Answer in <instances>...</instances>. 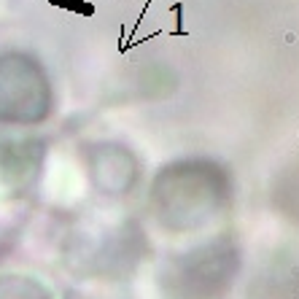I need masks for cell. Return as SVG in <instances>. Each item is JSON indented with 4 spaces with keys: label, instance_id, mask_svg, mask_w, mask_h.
<instances>
[{
    "label": "cell",
    "instance_id": "cell-1",
    "mask_svg": "<svg viewBox=\"0 0 299 299\" xmlns=\"http://www.w3.org/2000/svg\"><path fill=\"white\" fill-rule=\"evenodd\" d=\"M24 67H27V62H0V81H11V84H19V78H22V73H24ZM22 84H27V78L22 81ZM13 94H16V89H11ZM8 92L6 87H0V100L3 97H8ZM40 92V81L38 84H30V87H24L22 89V100L24 102H35V94ZM11 108H19V97H16V105H13V100H11V105H8V111H6V116L3 119H11Z\"/></svg>",
    "mask_w": 299,
    "mask_h": 299
}]
</instances>
